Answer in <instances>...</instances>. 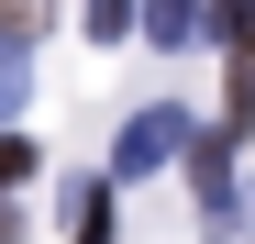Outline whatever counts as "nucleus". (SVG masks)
Here are the masks:
<instances>
[{
  "mask_svg": "<svg viewBox=\"0 0 255 244\" xmlns=\"http://www.w3.org/2000/svg\"><path fill=\"white\" fill-rule=\"evenodd\" d=\"M211 33H222V56H233V89H222V144H233L244 122H255V0H222Z\"/></svg>",
  "mask_w": 255,
  "mask_h": 244,
  "instance_id": "obj_1",
  "label": "nucleus"
},
{
  "mask_svg": "<svg viewBox=\"0 0 255 244\" xmlns=\"http://www.w3.org/2000/svg\"><path fill=\"white\" fill-rule=\"evenodd\" d=\"M189 144H200V133H189V122L155 100V111H133V122H122V144H111V178H155L166 155H189Z\"/></svg>",
  "mask_w": 255,
  "mask_h": 244,
  "instance_id": "obj_2",
  "label": "nucleus"
},
{
  "mask_svg": "<svg viewBox=\"0 0 255 244\" xmlns=\"http://www.w3.org/2000/svg\"><path fill=\"white\" fill-rule=\"evenodd\" d=\"M45 22H56V0H0V56H22Z\"/></svg>",
  "mask_w": 255,
  "mask_h": 244,
  "instance_id": "obj_3",
  "label": "nucleus"
},
{
  "mask_svg": "<svg viewBox=\"0 0 255 244\" xmlns=\"http://www.w3.org/2000/svg\"><path fill=\"white\" fill-rule=\"evenodd\" d=\"M144 33H155V45H189V33H200V0H144Z\"/></svg>",
  "mask_w": 255,
  "mask_h": 244,
  "instance_id": "obj_4",
  "label": "nucleus"
},
{
  "mask_svg": "<svg viewBox=\"0 0 255 244\" xmlns=\"http://www.w3.org/2000/svg\"><path fill=\"white\" fill-rule=\"evenodd\" d=\"M133 22H144V0H89V33H100V45H122Z\"/></svg>",
  "mask_w": 255,
  "mask_h": 244,
  "instance_id": "obj_5",
  "label": "nucleus"
},
{
  "mask_svg": "<svg viewBox=\"0 0 255 244\" xmlns=\"http://www.w3.org/2000/svg\"><path fill=\"white\" fill-rule=\"evenodd\" d=\"M78 244H111V189H78Z\"/></svg>",
  "mask_w": 255,
  "mask_h": 244,
  "instance_id": "obj_6",
  "label": "nucleus"
},
{
  "mask_svg": "<svg viewBox=\"0 0 255 244\" xmlns=\"http://www.w3.org/2000/svg\"><path fill=\"white\" fill-rule=\"evenodd\" d=\"M11 178H33V144H22V133H0V189H11Z\"/></svg>",
  "mask_w": 255,
  "mask_h": 244,
  "instance_id": "obj_7",
  "label": "nucleus"
},
{
  "mask_svg": "<svg viewBox=\"0 0 255 244\" xmlns=\"http://www.w3.org/2000/svg\"><path fill=\"white\" fill-rule=\"evenodd\" d=\"M0 111H22V56H0Z\"/></svg>",
  "mask_w": 255,
  "mask_h": 244,
  "instance_id": "obj_8",
  "label": "nucleus"
},
{
  "mask_svg": "<svg viewBox=\"0 0 255 244\" xmlns=\"http://www.w3.org/2000/svg\"><path fill=\"white\" fill-rule=\"evenodd\" d=\"M11 233H22V211H11V200H0V244H11Z\"/></svg>",
  "mask_w": 255,
  "mask_h": 244,
  "instance_id": "obj_9",
  "label": "nucleus"
}]
</instances>
